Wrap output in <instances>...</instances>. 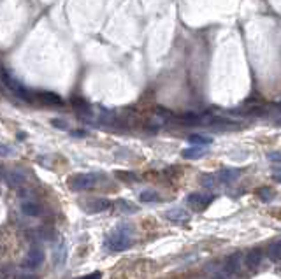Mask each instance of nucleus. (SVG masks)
Wrapping results in <instances>:
<instances>
[{"instance_id": "f257e3e1", "label": "nucleus", "mask_w": 281, "mask_h": 279, "mask_svg": "<svg viewBox=\"0 0 281 279\" xmlns=\"http://www.w3.org/2000/svg\"><path fill=\"white\" fill-rule=\"evenodd\" d=\"M134 244V227L132 225H123L116 227L114 232H111L109 236L106 237V248L113 253H120L128 249Z\"/></svg>"}, {"instance_id": "f03ea898", "label": "nucleus", "mask_w": 281, "mask_h": 279, "mask_svg": "<svg viewBox=\"0 0 281 279\" xmlns=\"http://www.w3.org/2000/svg\"><path fill=\"white\" fill-rule=\"evenodd\" d=\"M102 179H104V174H101V172H86V174L70 176L67 179V185L72 192H84V190H90L93 186H97Z\"/></svg>"}, {"instance_id": "7ed1b4c3", "label": "nucleus", "mask_w": 281, "mask_h": 279, "mask_svg": "<svg viewBox=\"0 0 281 279\" xmlns=\"http://www.w3.org/2000/svg\"><path fill=\"white\" fill-rule=\"evenodd\" d=\"M214 197L213 195H204V193H190L186 199V204L188 207L192 209V211H204V209H208L211 204H213Z\"/></svg>"}, {"instance_id": "20e7f679", "label": "nucleus", "mask_w": 281, "mask_h": 279, "mask_svg": "<svg viewBox=\"0 0 281 279\" xmlns=\"http://www.w3.org/2000/svg\"><path fill=\"white\" fill-rule=\"evenodd\" d=\"M21 211L25 216H30V218H37V216L42 214V207L35 199H32L28 195V192H21Z\"/></svg>"}, {"instance_id": "39448f33", "label": "nucleus", "mask_w": 281, "mask_h": 279, "mask_svg": "<svg viewBox=\"0 0 281 279\" xmlns=\"http://www.w3.org/2000/svg\"><path fill=\"white\" fill-rule=\"evenodd\" d=\"M81 207L86 212H90V214H97V212L109 211L113 207V202L107 199H90L86 204H81Z\"/></svg>"}, {"instance_id": "423d86ee", "label": "nucleus", "mask_w": 281, "mask_h": 279, "mask_svg": "<svg viewBox=\"0 0 281 279\" xmlns=\"http://www.w3.org/2000/svg\"><path fill=\"white\" fill-rule=\"evenodd\" d=\"M67 256H69L67 244H65L64 239H58V242L55 244V248H53V263H55V267H64L65 262H67Z\"/></svg>"}, {"instance_id": "0eeeda50", "label": "nucleus", "mask_w": 281, "mask_h": 279, "mask_svg": "<svg viewBox=\"0 0 281 279\" xmlns=\"http://www.w3.org/2000/svg\"><path fill=\"white\" fill-rule=\"evenodd\" d=\"M218 179V183H232L241 176V169H232V167H225L220 169L218 174H214Z\"/></svg>"}, {"instance_id": "6e6552de", "label": "nucleus", "mask_w": 281, "mask_h": 279, "mask_svg": "<svg viewBox=\"0 0 281 279\" xmlns=\"http://www.w3.org/2000/svg\"><path fill=\"white\" fill-rule=\"evenodd\" d=\"M262 249L260 248H255V249H250L248 251V255H245V263H246V267L250 270H255V269H258V265H260V262H262Z\"/></svg>"}, {"instance_id": "1a4fd4ad", "label": "nucleus", "mask_w": 281, "mask_h": 279, "mask_svg": "<svg viewBox=\"0 0 281 279\" xmlns=\"http://www.w3.org/2000/svg\"><path fill=\"white\" fill-rule=\"evenodd\" d=\"M42 260H44L42 249L35 248V249H32V251L27 255V258H25L23 265H25V269H35V267H39L40 263H42Z\"/></svg>"}, {"instance_id": "9d476101", "label": "nucleus", "mask_w": 281, "mask_h": 279, "mask_svg": "<svg viewBox=\"0 0 281 279\" xmlns=\"http://www.w3.org/2000/svg\"><path fill=\"white\" fill-rule=\"evenodd\" d=\"M165 218L171 219V221H174V223H186L188 219H190V214H188L184 209L174 207V209H169V211L165 212Z\"/></svg>"}, {"instance_id": "9b49d317", "label": "nucleus", "mask_w": 281, "mask_h": 279, "mask_svg": "<svg viewBox=\"0 0 281 279\" xmlns=\"http://www.w3.org/2000/svg\"><path fill=\"white\" fill-rule=\"evenodd\" d=\"M34 98H39V100L46 105H62L64 104L62 98L58 97L57 93H51V91H37Z\"/></svg>"}, {"instance_id": "f8f14e48", "label": "nucleus", "mask_w": 281, "mask_h": 279, "mask_svg": "<svg viewBox=\"0 0 281 279\" xmlns=\"http://www.w3.org/2000/svg\"><path fill=\"white\" fill-rule=\"evenodd\" d=\"M208 153V148H202V146H192V148H186L181 151V156L186 160H197L202 158V156Z\"/></svg>"}, {"instance_id": "ddd939ff", "label": "nucleus", "mask_w": 281, "mask_h": 279, "mask_svg": "<svg viewBox=\"0 0 281 279\" xmlns=\"http://www.w3.org/2000/svg\"><path fill=\"white\" fill-rule=\"evenodd\" d=\"M113 207L118 209L120 212H125V214H132V212H137V205L132 204V202H128V200H125V199L116 200L113 204Z\"/></svg>"}, {"instance_id": "4468645a", "label": "nucleus", "mask_w": 281, "mask_h": 279, "mask_svg": "<svg viewBox=\"0 0 281 279\" xmlns=\"http://www.w3.org/2000/svg\"><path fill=\"white\" fill-rule=\"evenodd\" d=\"M267 256L271 262H279L281 258V242L279 239H274L267 246Z\"/></svg>"}, {"instance_id": "2eb2a0df", "label": "nucleus", "mask_w": 281, "mask_h": 279, "mask_svg": "<svg viewBox=\"0 0 281 279\" xmlns=\"http://www.w3.org/2000/svg\"><path fill=\"white\" fill-rule=\"evenodd\" d=\"M25 181H27V176L21 174L20 171H9L7 172V183L11 186H23Z\"/></svg>"}, {"instance_id": "dca6fc26", "label": "nucleus", "mask_w": 281, "mask_h": 279, "mask_svg": "<svg viewBox=\"0 0 281 279\" xmlns=\"http://www.w3.org/2000/svg\"><path fill=\"white\" fill-rule=\"evenodd\" d=\"M188 142H192L194 146H202V148H208V146L213 142V139L208 137V135H202V134H195L188 137Z\"/></svg>"}, {"instance_id": "f3484780", "label": "nucleus", "mask_w": 281, "mask_h": 279, "mask_svg": "<svg viewBox=\"0 0 281 279\" xmlns=\"http://www.w3.org/2000/svg\"><path fill=\"white\" fill-rule=\"evenodd\" d=\"M139 200L144 202V204H151V202H158L160 200V193L155 192V190H143L139 195Z\"/></svg>"}, {"instance_id": "a211bd4d", "label": "nucleus", "mask_w": 281, "mask_h": 279, "mask_svg": "<svg viewBox=\"0 0 281 279\" xmlns=\"http://www.w3.org/2000/svg\"><path fill=\"white\" fill-rule=\"evenodd\" d=\"M201 185L204 186V188H214V186H218V179L214 174H202L201 176Z\"/></svg>"}, {"instance_id": "6ab92c4d", "label": "nucleus", "mask_w": 281, "mask_h": 279, "mask_svg": "<svg viewBox=\"0 0 281 279\" xmlns=\"http://www.w3.org/2000/svg\"><path fill=\"white\" fill-rule=\"evenodd\" d=\"M258 197H260L264 202H269V200H272V197H274V192H272V188H269V186H264V188L258 190Z\"/></svg>"}, {"instance_id": "aec40b11", "label": "nucleus", "mask_w": 281, "mask_h": 279, "mask_svg": "<svg viewBox=\"0 0 281 279\" xmlns=\"http://www.w3.org/2000/svg\"><path fill=\"white\" fill-rule=\"evenodd\" d=\"M116 178L118 179H123V181H130V183H134V181H137V176L135 174H132V172H125V171H118L116 172Z\"/></svg>"}, {"instance_id": "412c9836", "label": "nucleus", "mask_w": 281, "mask_h": 279, "mask_svg": "<svg viewBox=\"0 0 281 279\" xmlns=\"http://www.w3.org/2000/svg\"><path fill=\"white\" fill-rule=\"evenodd\" d=\"M11 155H14V149L11 146L0 144V156H11Z\"/></svg>"}, {"instance_id": "4be33fe9", "label": "nucleus", "mask_w": 281, "mask_h": 279, "mask_svg": "<svg viewBox=\"0 0 281 279\" xmlns=\"http://www.w3.org/2000/svg\"><path fill=\"white\" fill-rule=\"evenodd\" d=\"M51 123H53V127H57V128H62V130H67V123H65L64 120H53L51 121Z\"/></svg>"}, {"instance_id": "5701e85b", "label": "nucleus", "mask_w": 281, "mask_h": 279, "mask_svg": "<svg viewBox=\"0 0 281 279\" xmlns=\"http://www.w3.org/2000/svg\"><path fill=\"white\" fill-rule=\"evenodd\" d=\"M70 135H72V137H86L88 132L86 130H72L70 132Z\"/></svg>"}, {"instance_id": "b1692460", "label": "nucleus", "mask_w": 281, "mask_h": 279, "mask_svg": "<svg viewBox=\"0 0 281 279\" xmlns=\"http://www.w3.org/2000/svg\"><path fill=\"white\" fill-rule=\"evenodd\" d=\"M77 279H102V272H91V274H88V276L77 277Z\"/></svg>"}, {"instance_id": "393cba45", "label": "nucleus", "mask_w": 281, "mask_h": 279, "mask_svg": "<svg viewBox=\"0 0 281 279\" xmlns=\"http://www.w3.org/2000/svg\"><path fill=\"white\" fill-rule=\"evenodd\" d=\"M269 160L274 161V163H278V161H279V153H278V151H276V153H271V155H269Z\"/></svg>"}]
</instances>
